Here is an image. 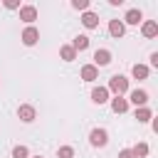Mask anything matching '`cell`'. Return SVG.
I'll return each instance as SVG.
<instances>
[{
    "mask_svg": "<svg viewBox=\"0 0 158 158\" xmlns=\"http://www.w3.org/2000/svg\"><path fill=\"white\" fill-rule=\"evenodd\" d=\"M136 118H138V123H148L151 118H153V111L148 109V106H141V109H136V114H133Z\"/></svg>",
    "mask_w": 158,
    "mask_h": 158,
    "instance_id": "cell-16",
    "label": "cell"
},
{
    "mask_svg": "<svg viewBox=\"0 0 158 158\" xmlns=\"http://www.w3.org/2000/svg\"><path fill=\"white\" fill-rule=\"evenodd\" d=\"M111 109H114V114H126L128 111V101L123 96H114L111 99Z\"/></svg>",
    "mask_w": 158,
    "mask_h": 158,
    "instance_id": "cell-12",
    "label": "cell"
},
{
    "mask_svg": "<svg viewBox=\"0 0 158 158\" xmlns=\"http://www.w3.org/2000/svg\"><path fill=\"white\" fill-rule=\"evenodd\" d=\"M131 74H133V79H148V74H151V69H148L146 64H133V69H131Z\"/></svg>",
    "mask_w": 158,
    "mask_h": 158,
    "instance_id": "cell-17",
    "label": "cell"
},
{
    "mask_svg": "<svg viewBox=\"0 0 158 158\" xmlns=\"http://www.w3.org/2000/svg\"><path fill=\"white\" fill-rule=\"evenodd\" d=\"M109 62H111V52H109V49H96V52H94V67H96V69H99V67H106Z\"/></svg>",
    "mask_w": 158,
    "mask_h": 158,
    "instance_id": "cell-7",
    "label": "cell"
},
{
    "mask_svg": "<svg viewBox=\"0 0 158 158\" xmlns=\"http://www.w3.org/2000/svg\"><path fill=\"white\" fill-rule=\"evenodd\" d=\"M109 91H114L116 96H123L126 91H128V79L123 77V74H114L111 79H109V86H106Z\"/></svg>",
    "mask_w": 158,
    "mask_h": 158,
    "instance_id": "cell-1",
    "label": "cell"
},
{
    "mask_svg": "<svg viewBox=\"0 0 158 158\" xmlns=\"http://www.w3.org/2000/svg\"><path fill=\"white\" fill-rule=\"evenodd\" d=\"M86 47H89V37H86V35H77L74 42H72V49H74V52H84Z\"/></svg>",
    "mask_w": 158,
    "mask_h": 158,
    "instance_id": "cell-15",
    "label": "cell"
},
{
    "mask_svg": "<svg viewBox=\"0 0 158 158\" xmlns=\"http://www.w3.org/2000/svg\"><path fill=\"white\" fill-rule=\"evenodd\" d=\"M12 158H30L27 146H15V148H12Z\"/></svg>",
    "mask_w": 158,
    "mask_h": 158,
    "instance_id": "cell-20",
    "label": "cell"
},
{
    "mask_svg": "<svg viewBox=\"0 0 158 158\" xmlns=\"http://www.w3.org/2000/svg\"><path fill=\"white\" fill-rule=\"evenodd\" d=\"M81 25H84L86 30H94V27H99V15H96V12H91V10H86V12L81 15Z\"/></svg>",
    "mask_w": 158,
    "mask_h": 158,
    "instance_id": "cell-10",
    "label": "cell"
},
{
    "mask_svg": "<svg viewBox=\"0 0 158 158\" xmlns=\"http://www.w3.org/2000/svg\"><path fill=\"white\" fill-rule=\"evenodd\" d=\"M89 143H91L94 148H104V146L109 143V133H106V128H94V131L89 133Z\"/></svg>",
    "mask_w": 158,
    "mask_h": 158,
    "instance_id": "cell-2",
    "label": "cell"
},
{
    "mask_svg": "<svg viewBox=\"0 0 158 158\" xmlns=\"http://www.w3.org/2000/svg\"><path fill=\"white\" fill-rule=\"evenodd\" d=\"M37 40H40V30H37V27H32V25H27V27H25V32H22V44L32 47V44H37Z\"/></svg>",
    "mask_w": 158,
    "mask_h": 158,
    "instance_id": "cell-4",
    "label": "cell"
},
{
    "mask_svg": "<svg viewBox=\"0 0 158 158\" xmlns=\"http://www.w3.org/2000/svg\"><path fill=\"white\" fill-rule=\"evenodd\" d=\"M123 32H126V25H123L121 20H111V22H109V35H111V37L118 40V37H123Z\"/></svg>",
    "mask_w": 158,
    "mask_h": 158,
    "instance_id": "cell-11",
    "label": "cell"
},
{
    "mask_svg": "<svg viewBox=\"0 0 158 158\" xmlns=\"http://www.w3.org/2000/svg\"><path fill=\"white\" fill-rule=\"evenodd\" d=\"M59 57H62L64 62H74V59H77V52L72 49V44H64V47L59 49Z\"/></svg>",
    "mask_w": 158,
    "mask_h": 158,
    "instance_id": "cell-18",
    "label": "cell"
},
{
    "mask_svg": "<svg viewBox=\"0 0 158 158\" xmlns=\"http://www.w3.org/2000/svg\"><path fill=\"white\" fill-rule=\"evenodd\" d=\"M141 32H143V37H156L158 35V22H153V20H146L143 22V27H141Z\"/></svg>",
    "mask_w": 158,
    "mask_h": 158,
    "instance_id": "cell-13",
    "label": "cell"
},
{
    "mask_svg": "<svg viewBox=\"0 0 158 158\" xmlns=\"http://www.w3.org/2000/svg\"><path fill=\"white\" fill-rule=\"evenodd\" d=\"M17 118H20V121H25V123L35 121V106H30V104H22V106L17 109Z\"/></svg>",
    "mask_w": 158,
    "mask_h": 158,
    "instance_id": "cell-8",
    "label": "cell"
},
{
    "mask_svg": "<svg viewBox=\"0 0 158 158\" xmlns=\"http://www.w3.org/2000/svg\"><path fill=\"white\" fill-rule=\"evenodd\" d=\"M91 101L99 104V106L106 104V101H109V89H106V86H94V89H91Z\"/></svg>",
    "mask_w": 158,
    "mask_h": 158,
    "instance_id": "cell-6",
    "label": "cell"
},
{
    "mask_svg": "<svg viewBox=\"0 0 158 158\" xmlns=\"http://www.w3.org/2000/svg\"><path fill=\"white\" fill-rule=\"evenodd\" d=\"M35 158H42V156H35Z\"/></svg>",
    "mask_w": 158,
    "mask_h": 158,
    "instance_id": "cell-26",
    "label": "cell"
},
{
    "mask_svg": "<svg viewBox=\"0 0 158 158\" xmlns=\"http://www.w3.org/2000/svg\"><path fill=\"white\" fill-rule=\"evenodd\" d=\"M133 158H146L148 156V143H136V148H131Z\"/></svg>",
    "mask_w": 158,
    "mask_h": 158,
    "instance_id": "cell-19",
    "label": "cell"
},
{
    "mask_svg": "<svg viewBox=\"0 0 158 158\" xmlns=\"http://www.w3.org/2000/svg\"><path fill=\"white\" fill-rule=\"evenodd\" d=\"M57 158H74V148L72 146H62L57 151Z\"/></svg>",
    "mask_w": 158,
    "mask_h": 158,
    "instance_id": "cell-21",
    "label": "cell"
},
{
    "mask_svg": "<svg viewBox=\"0 0 158 158\" xmlns=\"http://www.w3.org/2000/svg\"><path fill=\"white\" fill-rule=\"evenodd\" d=\"M126 101H131V104H136V109H141V106L148 104V91H146V89H133Z\"/></svg>",
    "mask_w": 158,
    "mask_h": 158,
    "instance_id": "cell-3",
    "label": "cell"
},
{
    "mask_svg": "<svg viewBox=\"0 0 158 158\" xmlns=\"http://www.w3.org/2000/svg\"><path fill=\"white\" fill-rule=\"evenodd\" d=\"M121 22H123V25H138V22H143V12H141V10H136V7H131Z\"/></svg>",
    "mask_w": 158,
    "mask_h": 158,
    "instance_id": "cell-9",
    "label": "cell"
},
{
    "mask_svg": "<svg viewBox=\"0 0 158 158\" xmlns=\"http://www.w3.org/2000/svg\"><path fill=\"white\" fill-rule=\"evenodd\" d=\"M5 7L7 10H20V2L17 0H5Z\"/></svg>",
    "mask_w": 158,
    "mask_h": 158,
    "instance_id": "cell-23",
    "label": "cell"
},
{
    "mask_svg": "<svg viewBox=\"0 0 158 158\" xmlns=\"http://www.w3.org/2000/svg\"><path fill=\"white\" fill-rule=\"evenodd\" d=\"M96 77H99V69H96L94 64H84V67H81V79H84V81H94Z\"/></svg>",
    "mask_w": 158,
    "mask_h": 158,
    "instance_id": "cell-14",
    "label": "cell"
},
{
    "mask_svg": "<svg viewBox=\"0 0 158 158\" xmlns=\"http://www.w3.org/2000/svg\"><path fill=\"white\" fill-rule=\"evenodd\" d=\"M20 20L27 22V25H32V22L37 20V7H35V5H22V7H20Z\"/></svg>",
    "mask_w": 158,
    "mask_h": 158,
    "instance_id": "cell-5",
    "label": "cell"
},
{
    "mask_svg": "<svg viewBox=\"0 0 158 158\" xmlns=\"http://www.w3.org/2000/svg\"><path fill=\"white\" fill-rule=\"evenodd\" d=\"M118 158H133V153H131V148H123V151L118 153Z\"/></svg>",
    "mask_w": 158,
    "mask_h": 158,
    "instance_id": "cell-24",
    "label": "cell"
},
{
    "mask_svg": "<svg viewBox=\"0 0 158 158\" xmlns=\"http://www.w3.org/2000/svg\"><path fill=\"white\" fill-rule=\"evenodd\" d=\"M151 64H153V67H158V52H153V54H151Z\"/></svg>",
    "mask_w": 158,
    "mask_h": 158,
    "instance_id": "cell-25",
    "label": "cell"
},
{
    "mask_svg": "<svg viewBox=\"0 0 158 158\" xmlns=\"http://www.w3.org/2000/svg\"><path fill=\"white\" fill-rule=\"evenodd\" d=\"M72 7H74V10H84V12H86V10H89V0H72Z\"/></svg>",
    "mask_w": 158,
    "mask_h": 158,
    "instance_id": "cell-22",
    "label": "cell"
}]
</instances>
